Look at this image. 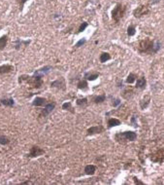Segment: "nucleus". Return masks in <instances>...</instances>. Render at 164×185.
Instances as JSON below:
<instances>
[{
    "instance_id": "1",
    "label": "nucleus",
    "mask_w": 164,
    "mask_h": 185,
    "mask_svg": "<svg viewBox=\"0 0 164 185\" xmlns=\"http://www.w3.org/2000/svg\"><path fill=\"white\" fill-rule=\"evenodd\" d=\"M161 48V43L158 40H154L149 37H146L139 41L137 51L141 55H154Z\"/></svg>"
},
{
    "instance_id": "2",
    "label": "nucleus",
    "mask_w": 164,
    "mask_h": 185,
    "mask_svg": "<svg viewBox=\"0 0 164 185\" xmlns=\"http://www.w3.org/2000/svg\"><path fill=\"white\" fill-rule=\"evenodd\" d=\"M126 11H127V5L123 4V3H117L116 6L111 12L112 20L116 22V24H119L123 17L125 16Z\"/></svg>"
},
{
    "instance_id": "3",
    "label": "nucleus",
    "mask_w": 164,
    "mask_h": 185,
    "mask_svg": "<svg viewBox=\"0 0 164 185\" xmlns=\"http://www.w3.org/2000/svg\"><path fill=\"white\" fill-rule=\"evenodd\" d=\"M149 13H151V6H149V4L140 5V6H138L137 8H135L133 10V12H132L134 18H136V19L143 18L144 16L149 15Z\"/></svg>"
},
{
    "instance_id": "4",
    "label": "nucleus",
    "mask_w": 164,
    "mask_h": 185,
    "mask_svg": "<svg viewBox=\"0 0 164 185\" xmlns=\"http://www.w3.org/2000/svg\"><path fill=\"white\" fill-rule=\"evenodd\" d=\"M115 138H116L117 141L119 142H122V140L125 141H134L137 138V134L135 132H119L115 135Z\"/></svg>"
},
{
    "instance_id": "5",
    "label": "nucleus",
    "mask_w": 164,
    "mask_h": 185,
    "mask_svg": "<svg viewBox=\"0 0 164 185\" xmlns=\"http://www.w3.org/2000/svg\"><path fill=\"white\" fill-rule=\"evenodd\" d=\"M54 107H56V103H54V102L47 103V104L45 105L44 109L42 110L41 114H40V117H47L48 115L54 110Z\"/></svg>"
},
{
    "instance_id": "6",
    "label": "nucleus",
    "mask_w": 164,
    "mask_h": 185,
    "mask_svg": "<svg viewBox=\"0 0 164 185\" xmlns=\"http://www.w3.org/2000/svg\"><path fill=\"white\" fill-rule=\"evenodd\" d=\"M45 153V151L42 148H40L39 146H33L32 148L30 149L29 152V157L33 158V157H38V156H41Z\"/></svg>"
},
{
    "instance_id": "7",
    "label": "nucleus",
    "mask_w": 164,
    "mask_h": 185,
    "mask_svg": "<svg viewBox=\"0 0 164 185\" xmlns=\"http://www.w3.org/2000/svg\"><path fill=\"white\" fill-rule=\"evenodd\" d=\"M104 131V128L102 126H94L91 127L88 130V135H96V134H100Z\"/></svg>"
},
{
    "instance_id": "8",
    "label": "nucleus",
    "mask_w": 164,
    "mask_h": 185,
    "mask_svg": "<svg viewBox=\"0 0 164 185\" xmlns=\"http://www.w3.org/2000/svg\"><path fill=\"white\" fill-rule=\"evenodd\" d=\"M147 86V80L145 77H140L136 80V85H135V88L138 90H145Z\"/></svg>"
},
{
    "instance_id": "9",
    "label": "nucleus",
    "mask_w": 164,
    "mask_h": 185,
    "mask_svg": "<svg viewBox=\"0 0 164 185\" xmlns=\"http://www.w3.org/2000/svg\"><path fill=\"white\" fill-rule=\"evenodd\" d=\"M51 87H56V88L61 89V90H65V82L63 78H60V79H57L54 82L51 83Z\"/></svg>"
},
{
    "instance_id": "10",
    "label": "nucleus",
    "mask_w": 164,
    "mask_h": 185,
    "mask_svg": "<svg viewBox=\"0 0 164 185\" xmlns=\"http://www.w3.org/2000/svg\"><path fill=\"white\" fill-rule=\"evenodd\" d=\"M149 102H151V97H149V96H145L142 100H140V102H139L140 108L142 109V110L146 109L149 106Z\"/></svg>"
},
{
    "instance_id": "11",
    "label": "nucleus",
    "mask_w": 164,
    "mask_h": 185,
    "mask_svg": "<svg viewBox=\"0 0 164 185\" xmlns=\"http://www.w3.org/2000/svg\"><path fill=\"white\" fill-rule=\"evenodd\" d=\"M14 70V66L11 64H4L0 66V75L10 73L11 71Z\"/></svg>"
},
{
    "instance_id": "12",
    "label": "nucleus",
    "mask_w": 164,
    "mask_h": 185,
    "mask_svg": "<svg viewBox=\"0 0 164 185\" xmlns=\"http://www.w3.org/2000/svg\"><path fill=\"white\" fill-rule=\"evenodd\" d=\"M47 104V100L44 99V97H35V100H33L32 105L33 106H43Z\"/></svg>"
},
{
    "instance_id": "13",
    "label": "nucleus",
    "mask_w": 164,
    "mask_h": 185,
    "mask_svg": "<svg viewBox=\"0 0 164 185\" xmlns=\"http://www.w3.org/2000/svg\"><path fill=\"white\" fill-rule=\"evenodd\" d=\"M134 96V91L131 88L124 89L122 92V97H124L125 100H130Z\"/></svg>"
},
{
    "instance_id": "14",
    "label": "nucleus",
    "mask_w": 164,
    "mask_h": 185,
    "mask_svg": "<svg viewBox=\"0 0 164 185\" xmlns=\"http://www.w3.org/2000/svg\"><path fill=\"white\" fill-rule=\"evenodd\" d=\"M120 124H122L120 120L117 119V118H110V119L108 120V122H107L108 128H113V127L120 126Z\"/></svg>"
},
{
    "instance_id": "15",
    "label": "nucleus",
    "mask_w": 164,
    "mask_h": 185,
    "mask_svg": "<svg viewBox=\"0 0 164 185\" xmlns=\"http://www.w3.org/2000/svg\"><path fill=\"white\" fill-rule=\"evenodd\" d=\"M50 69H51V66H44V67L43 68H41V69H39V70H36L35 71V75H39V76H44V75H46V74H48L49 73V71H50Z\"/></svg>"
},
{
    "instance_id": "16",
    "label": "nucleus",
    "mask_w": 164,
    "mask_h": 185,
    "mask_svg": "<svg viewBox=\"0 0 164 185\" xmlns=\"http://www.w3.org/2000/svg\"><path fill=\"white\" fill-rule=\"evenodd\" d=\"M85 172L88 175H92L94 172H96V167L94 165H88L85 167Z\"/></svg>"
},
{
    "instance_id": "17",
    "label": "nucleus",
    "mask_w": 164,
    "mask_h": 185,
    "mask_svg": "<svg viewBox=\"0 0 164 185\" xmlns=\"http://www.w3.org/2000/svg\"><path fill=\"white\" fill-rule=\"evenodd\" d=\"M98 77H99V73H97V72H94V73H90V72H88V73L85 74V78L88 81H94Z\"/></svg>"
},
{
    "instance_id": "18",
    "label": "nucleus",
    "mask_w": 164,
    "mask_h": 185,
    "mask_svg": "<svg viewBox=\"0 0 164 185\" xmlns=\"http://www.w3.org/2000/svg\"><path fill=\"white\" fill-rule=\"evenodd\" d=\"M29 43H30V40H28V41H22V40H21V39H18L14 42V44H15V48L17 49V50H19L22 44H24V46H26V45L29 44Z\"/></svg>"
},
{
    "instance_id": "19",
    "label": "nucleus",
    "mask_w": 164,
    "mask_h": 185,
    "mask_svg": "<svg viewBox=\"0 0 164 185\" xmlns=\"http://www.w3.org/2000/svg\"><path fill=\"white\" fill-rule=\"evenodd\" d=\"M8 42V35H3L0 37V51L4 50Z\"/></svg>"
},
{
    "instance_id": "20",
    "label": "nucleus",
    "mask_w": 164,
    "mask_h": 185,
    "mask_svg": "<svg viewBox=\"0 0 164 185\" xmlns=\"http://www.w3.org/2000/svg\"><path fill=\"white\" fill-rule=\"evenodd\" d=\"M1 103L5 106H9V107H12V106L15 104V102H14V100L12 97H9V99H4V100H0Z\"/></svg>"
},
{
    "instance_id": "21",
    "label": "nucleus",
    "mask_w": 164,
    "mask_h": 185,
    "mask_svg": "<svg viewBox=\"0 0 164 185\" xmlns=\"http://www.w3.org/2000/svg\"><path fill=\"white\" fill-rule=\"evenodd\" d=\"M106 100L105 95H101V96H94L92 97V102L94 103H102Z\"/></svg>"
},
{
    "instance_id": "22",
    "label": "nucleus",
    "mask_w": 164,
    "mask_h": 185,
    "mask_svg": "<svg viewBox=\"0 0 164 185\" xmlns=\"http://www.w3.org/2000/svg\"><path fill=\"white\" fill-rule=\"evenodd\" d=\"M137 74H135V73H133V72H132V73H130L127 76V78H126V80H125V82L127 83V84H129V85H130V84H133L135 81H136V79H137Z\"/></svg>"
},
{
    "instance_id": "23",
    "label": "nucleus",
    "mask_w": 164,
    "mask_h": 185,
    "mask_svg": "<svg viewBox=\"0 0 164 185\" xmlns=\"http://www.w3.org/2000/svg\"><path fill=\"white\" fill-rule=\"evenodd\" d=\"M99 60H100V62L104 63V62H108V60H111V55L109 53H105V52H104V53H101Z\"/></svg>"
},
{
    "instance_id": "24",
    "label": "nucleus",
    "mask_w": 164,
    "mask_h": 185,
    "mask_svg": "<svg viewBox=\"0 0 164 185\" xmlns=\"http://www.w3.org/2000/svg\"><path fill=\"white\" fill-rule=\"evenodd\" d=\"M135 34H136V27H135V25H129L127 27V35L129 37H131V36H134Z\"/></svg>"
},
{
    "instance_id": "25",
    "label": "nucleus",
    "mask_w": 164,
    "mask_h": 185,
    "mask_svg": "<svg viewBox=\"0 0 164 185\" xmlns=\"http://www.w3.org/2000/svg\"><path fill=\"white\" fill-rule=\"evenodd\" d=\"M62 108L64 109V110H68V111H70L71 113H74V110H73V107H72V104H71V102H64L62 104Z\"/></svg>"
},
{
    "instance_id": "26",
    "label": "nucleus",
    "mask_w": 164,
    "mask_h": 185,
    "mask_svg": "<svg viewBox=\"0 0 164 185\" xmlns=\"http://www.w3.org/2000/svg\"><path fill=\"white\" fill-rule=\"evenodd\" d=\"M78 88L80 90H87L88 89V82L85 80H81L78 83Z\"/></svg>"
},
{
    "instance_id": "27",
    "label": "nucleus",
    "mask_w": 164,
    "mask_h": 185,
    "mask_svg": "<svg viewBox=\"0 0 164 185\" xmlns=\"http://www.w3.org/2000/svg\"><path fill=\"white\" fill-rule=\"evenodd\" d=\"M76 103H77V105L83 107V106H85L88 104V99H85V97H84V99H79V100H77Z\"/></svg>"
},
{
    "instance_id": "28",
    "label": "nucleus",
    "mask_w": 164,
    "mask_h": 185,
    "mask_svg": "<svg viewBox=\"0 0 164 185\" xmlns=\"http://www.w3.org/2000/svg\"><path fill=\"white\" fill-rule=\"evenodd\" d=\"M120 103H122V100L120 99H117V97H112V102H111V105L113 107H117Z\"/></svg>"
},
{
    "instance_id": "29",
    "label": "nucleus",
    "mask_w": 164,
    "mask_h": 185,
    "mask_svg": "<svg viewBox=\"0 0 164 185\" xmlns=\"http://www.w3.org/2000/svg\"><path fill=\"white\" fill-rule=\"evenodd\" d=\"M88 27V24L87 22H83L82 24L80 25V27H79V28H78V32H82V31H84L85 28H87Z\"/></svg>"
},
{
    "instance_id": "30",
    "label": "nucleus",
    "mask_w": 164,
    "mask_h": 185,
    "mask_svg": "<svg viewBox=\"0 0 164 185\" xmlns=\"http://www.w3.org/2000/svg\"><path fill=\"white\" fill-rule=\"evenodd\" d=\"M9 142H10V140L7 137H5V135H0V144L5 145V144H8Z\"/></svg>"
},
{
    "instance_id": "31",
    "label": "nucleus",
    "mask_w": 164,
    "mask_h": 185,
    "mask_svg": "<svg viewBox=\"0 0 164 185\" xmlns=\"http://www.w3.org/2000/svg\"><path fill=\"white\" fill-rule=\"evenodd\" d=\"M87 42V39L85 38H82L80 40V41H78L76 44H75V48H79V47H81V46H83L85 44V43Z\"/></svg>"
},
{
    "instance_id": "32",
    "label": "nucleus",
    "mask_w": 164,
    "mask_h": 185,
    "mask_svg": "<svg viewBox=\"0 0 164 185\" xmlns=\"http://www.w3.org/2000/svg\"><path fill=\"white\" fill-rule=\"evenodd\" d=\"M27 1H28V0H17V3L19 4V9H21V10H22V8H24V4L26 3Z\"/></svg>"
},
{
    "instance_id": "33",
    "label": "nucleus",
    "mask_w": 164,
    "mask_h": 185,
    "mask_svg": "<svg viewBox=\"0 0 164 185\" xmlns=\"http://www.w3.org/2000/svg\"><path fill=\"white\" fill-rule=\"evenodd\" d=\"M130 123H131V126H133V127H135V128H137V120H136V117H135V116H132L131 117Z\"/></svg>"
},
{
    "instance_id": "34",
    "label": "nucleus",
    "mask_w": 164,
    "mask_h": 185,
    "mask_svg": "<svg viewBox=\"0 0 164 185\" xmlns=\"http://www.w3.org/2000/svg\"><path fill=\"white\" fill-rule=\"evenodd\" d=\"M161 0H151L149 1V5H155V4H158Z\"/></svg>"
},
{
    "instance_id": "35",
    "label": "nucleus",
    "mask_w": 164,
    "mask_h": 185,
    "mask_svg": "<svg viewBox=\"0 0 164 185\" xmlns=\"http://www.w3.org/2000/svg\"><path fill=\"white\" fill-rule=\"evenodd\" d=\"M117 86L119 87V88H123V83H122V80H117Z\"/></svg>"
},
{
    "instance_id": "36",
    "label": "nucleus",
    "mask_w": 164,
    "mask_h": 185,
    "mask_svg": "<svg viewBox=\"0 0 164 185\" xmlns=\"http://www.w3.org/2000/svg\"><path fill=\"white\" fill-rule=\"evenodd\" d=\"M134 181H135V183H138V184H144L143 182H141L140 180H138V178H136V177H134Z\"/></svg>"
}]
</instances>
